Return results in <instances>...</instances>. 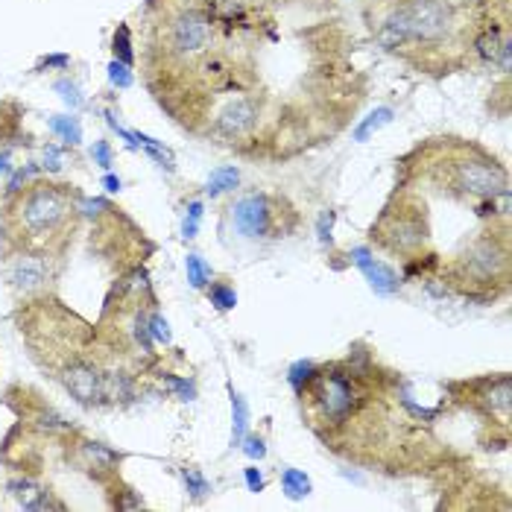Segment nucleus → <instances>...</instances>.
<instances>
[{
    "instance_id": "13",
    "label": "nucleus",
    "mask_w": 512,
    "mask_h": 512,
    "mask_svg": "<svg viewBox=\"0 0 512 512\" xmlns=\"http://www.w3.org/2000/svg\"><path fill=\"white\" fill-rule=\"evenodd\" d=\"M352 255H355V264L363 270V273H366V278L372 281V287H375V290H381V293H395V290H398L401 278H398V273H395L393 267H387V264L375 261L366 249H355Z\"/></svg>"
},
{
    "instance_id": "24",
    "label": "nucleus",
    "mask_w": 512,
    "mask_h": 512,
    "mask_svg": "<svg viewBox=\"0 0 512 512\" xmlns=\"http://www.w3.org/2000/svg\"><path fill=\"white\" fill-rule=\"evenodd\" d=\"M232 407H235V442L243 439V428H246V404L243 398L232 390Z\"/></svg>"
},
{
    "instance_id": "1",
    "label": "nucleus",
    "mask_w": 512,
    "mask_h": 512,
    "mask_svg": "<svg viewBox=\"0 0 512 512\" xmlns=\"http://www.w3.org/2000/svg\"><path fill=\"white\" fill-rule=\"evenodd\" d=\"M141 24L158 109L246 161L287 164L331 144L369 91L340 0H144Z\"/></svg>"
},
{
    "instance_id": "6",
    "label": "nucleus",
    "mask_w": 512,
    "mask_h": 512,
    "mask_svg": "<svg viewBox=\"0 0 512 512\" xmlns=\"http://www.w3.org/2000/svg\"><path fill=\"white\" fill-rule=\"evenodd\" d=\"M97 208L100 211H94L91 252L100 255V261L112 267L118 276L147 264V258L156 252V243L147 237V232L115 202L97 199Z\"/></svg>"
},
{
    "instance_id": "14",
    "label": "nucleus",
    "mask_w": 512,
    "mask_h": 512,
    "mask_svg": "<svg viewBox=\"0 0 512 512\" xmlns=\"http://www.w3.org/2000/svg\"><path fill=\"white\" fill-rule=\"evenodd\" d=\"M103 492H106V504H109V510H141V507H147L144 504V498H141V492L135 489V486H129L123 477L118 480H112L109 486H103Z\"/></svg>"
},
{
    "instance_id": "8",
    "label": "nucleus",
    "mask_w": 512,
    "mask_h": 512,
    "mask_svg": "<svg viewBox=\"0 0 512 512\" xmlns=\"http://www.w3.org/2000/svg\"><path fill=\"white\" fill-rule=\"evenodd\" d=\"M445 390L451 401L463 410L474 413L483 425L492 428V448L495 445V428L510 434V407H512V378L510 372L480 375L466 381H448Z\"/></svg>"
},
{
    "instance_id": "20",
    "label": "nucleus",
    "mask_w": 512,
    "mask_h": 512,
    "mask_svg": "<svg viewBox=\"0 0 512 512\" xmlns=\"http://www.w3.org/2000/svg\"><path fill=\"white\" fill-rule=\"evenodd\" d=\"M188 281L197 287V290H205L208 281H211V270L205 267V261L199 255H188Z\"/></svg>"
},
{
    "instance_id": "26",
    "label": "nucleus",
    "mask_w": 512,
    "mask_h": 512,
    "mask_svg": "<svg viewBox=\"0 0 512 512\" xmlns=\"http://www.w3.org/2000/svg\"><path fill=\"white\" fill-rule=\"evenodd\" d=\"M243 451H246L252 460H264V454H267V445H264V439H261V436H249Z\"/></svg>"
},
{
    "instance_id": "7",
    "label": "nucleus",
    "mask_w": 512,
    "mask_h": 512,
    "mask_svg": "<svg viewBox=\"0 0 512 512\" xmlns=\"http://www.w3.org/2000/svg\"><path fill=\"white\" fill-rule=\"evenodd\" d=\"M226 217L232 220L235 235L246 240H281L302 226V214L281 194L249 191L226 205Z\"/></svg>"
},
{
    "instance_id": "10",
    "label": "nucleus",
    "mask_w": 512,
    "mask_h": 512,
    "mask_svg": "<svg viewBox=\"0 0 512 512\" xmlns=\"http://www.w3.org/2000/svg\"><path fill=\"white\" fill-rule=\"evenodd\" d=\"M56 445H59L65 463L77 472L88 474L97 486H109L112 480L123 477L126 454L100 439L85 436L79 428H74L71 434L56 436Z\"/></svg>"
},
{
    "instance_id": "30",
    "label": "nucleus",
    "mask_w": 512,
    "mask_h": 512,
    "mask_svg": "<svg viewBox=\"0 0 512 512\" xmlns=\"http://www.w3.org/2000/svg\"><path fill=\"white\" fill-rule=\"evenodd\" d=\"M6 161H9V153H0V173H3V170H6V167H9V164H6Z\"/></svg>"
},
{
    "instance_id": "4",
    "label": "nucleus",
    "mask_w": 512,
    "mask_h": 512,
    "mask_svg": "<svg viewBox=\"0 0 512 512\" xmlns=\"http://www.w3.org/2000/svg\"><path fill=\"white\" fill-rule=\"evenodd\" d=\"M12 322L30 360L56 381L85 410H106L103 363L97 352V331L88 319L65 305L56 293L21 299Z\"/></svg>"
},
{
    "instance_id": "5",
    "label": "nucleus",
    "mask_w": 512,
    "mask_h": 512,
    "mask_svg": "<svg viewBox=\"0 0 512 512\" xmlns=\"http://www.w3.org/2000/svg\"><path fill=\"white\" fill-rule=\"evenodd\" d=\"M82 191L71 182L30 179L0 199V246L68 264L85 211Z\"/></svg>"
},
{
    "instance_id": "31",
    "label": "nucleus",
    "mask_w": 512,
    "mask_h": 512,
    "mask_svg": "<svg viewBox=\"0 0 512 512\" xmlns=\"http://www.w3.org/2000/svg\"><path fill=\"white\" fill-rule=\"evenodd\" d=\"M106 185H109V191H118V188H120L118 179H106Z\"/></svg>"
},
{
    "instance_id": "27",
    "label": "nucleus",
    "mask_w": 512,
    "mask_h": 512,
    "mask_svg": "<svg viewBox=\"0 0 512 512\" xmlns=\"http://www.w3.org/2000/svg\"><path fill=\"white\" fill-rule=\"evenodd\" d=\"M91 156L97 158L100 167H112V147H109L106 141H97L94 150H91Z\"/></svg>"
},
{
    "instance_id": "15",
    "label": "nucleus",
    "mask_w": 512,
    "mask_h": 512,
    "mask_svg": "<svg viewBox=\"0 0 512 512\" xmlns=\"http://www.w3.org/2000/svg\"><path fill=\"white\" fill-rule=\"evenodd\" d=\"M21 118H24V109L15 103V100H6L0 103V144H12L21 132Z\"/></svg>"
},
{
    "instance_id": "29",
    "label": "nucleus",
    "mask_w": 512,
    "mask_h": 512,
    "mask_svg": "<svg viewBox=\"0 0 512 512\" xmlns=\"http://www.w3.org/2000/svg\"><path fill=\"white\" fill-rule=\"evenodd\" d=\"M112 79H115V82H120V85H129V82H132V77H129V74H126V68H123V65H112Z\"/></svg>"
},
{
    "instance_id": "3",
    "label": "nucleus",
    "mask_w": 512,
    "mask_h": 512,
    "mask_svg": "<svg viewBox=\"0 0 512 512\" xmlns=\"http://www.w3.org/2000/svg\"><path fill=\"white\" fill-rule=\"evenodd\" d=\"M489 0H363V21L375 44L425 77H448L472 62V39Z\"/></svg>"
},
{
    "instance_id": "22",
    "label": "nucleus",
    "mask_w": 512,
    "mask_h": 512,
    "mask_svg": "<svg viewBox=\"0 0 512 512\" xmlns=\"http://www.w3.org/2000/svg\"><path fill=\"white\" fill-rule=\"evenodd\" d=\"M182 477H185V483H188V492H194V498H197V501H202V498L211 492L208 480H205L197 469H182Z\"/></svg>"
},
{
    "instance_id": "17",
    "label": "nucleus",
    "mask_w": 512,
    "mask_h": 512,
    "mask_svg": "<svg viewBox=\"0 0 512 512\" xmlns=\"http://www.w3.org/2000/svg\"><path fill=\"white\" fill-rule=\"evenodd\" d=\"M208 302L217 308V311H232L237 305V293L232 284H226V281H214V284H208Z\"/></svg>"
},
{
    "instance_id": "16",
    "label": "nucleus",
    "mask_w": 512,
    "mask_h": 512,
    "mask_svg": "<svg viewBox=\"0 0 512 512\" xmlns=\"http://www.w3.org/2000/svg\"><path fill=\"white\" fill-rule=\"evenodd\" d=\"M237 167H220V170H214L211 173V179H208V188H205V194L208 197H220V194H226V191H235L237 188Z\"/></svg>"
},
{
    "instance_id": "12",
    "label": "nucleus",
    "mask_w": 512,
    "mask_h": 512,
    "mask_svg": "<svg viewBox=\"0 0 512 512\" xmlns=\"http://www.w3.org/2000/svg\"><path fill=\"white\" fill-rule=\"evenodd\" d=\"M6 495L9 498H15L24 510H33V512H62L68 510V504L50 489V486H44L39 480V474H18L12 472V477L6 480Z\"/></svg>"
},
{
    "instance_id": "25",
    "label": "nucleus",
    "mask_w": 512,
    "mask_h": 512,
    "mask_svg": "<svg viewBox=\"0 0 512 512\" xmlns=\"http://www.w3.org/2000/svg\"><path fill=\"white\" fill-rule=\"evenodd\" d=\"M150 334H153V340H156V343H164V346L170 343V328H167V322L161 319L158 311L150 316Z\"/></svg>"
},
{
    "instance_id": "9",
    "label": "nucleus",
    "mask_w": 512,
    "mask_h": 512,
    "mask_svg": "<svg viewBox=\"0 0 512 512\" xmlns=\"http://www.w3.org/2000/svg\"><path fill=\"white\" fill-rule=\"evenodd\" d=\"M65 267L68 264L44 258V255L0 246V278L9 287V293L15 296V302L56 293L59 281L65 276Z\"/></svg>"
},
{
    "instance_id": "21",
    "label": "nucleus",
    "mask_w": 512,
    "mask_h": 512,
    "mask_svg": "<svg viewBox=\"0 0 512 512\" xmlns=\"http://www.w3.org/2000/svg\"><path fill=\"white\" fill-rule=\"evenodd\" d=\"M50 129L59 132L68 144H79V123L74 118H53Z\"/></svg>"
},
{
    "instance_id": "28",
    "label": "nucleus",
    "mask_w": 512,
    "mask_h": 512,
    "mask_svg": "<svg viewBox=\"0 0 512 512\" xmlns=\"http://www.w3.org/2000/svg\"><path fill=\"white\" fill-rule=\"evenodd\" d=\"M246 483H249L252 492H261L264 489V477H261L258 469H246Z\"/></svg>"
},
{
    "instance_id": "11",
    "label": "nucleus",
    "mask_w": 512,
    "mask_h": 512,
    "mask_svg": "<svg viewBox=\"0 0 512 512\" xmlns=\"http://www.w3.org/2000/svg\"><path fill=\"white\" fill-rule=\"evenodd\" d=\"M3 407L12 410L18 422H24V425H30V428H36V431H41V434L47 436H65L77 428L65 413H59V410L44 398L41 390L30 387V384H21V381L9 384V387L3 390Z\"/></svg>"
},
{
    "instance_id": "2",
    "label": "nucleus",
    "mask_w": 512,
    "mask_h": 512,
    "mask_svg": "<svg viewBox=\"0 0 512 512\" xmlns=\"http://www.w3.org/2000/svg\"><path fill=\"white\" fill-rule=\"evenodd\" d=\"M305 425L337 457L381 472H425L445 460L425 428L428 413L410 401L404 378L360 352L311 366L296 384Z\"/></svg>"
},
{
    "instance_id": "18",
    "label": "nucleus",
    "mask_w": 512,
    "mask_h": 512,
    "mask_svg": "<svg viewBox=\"0 0 512 512\" xmlns=\"http://www.w3.org/2000/svg\"><path fill=\"white\" fill-rule=\"evenodd\" d=\"M281 486H284L290 501H299V498L311 495V480L302 472H296V469H284L281 472Z\"/></svg>"
},
{
    "instance_id": "23",
    "label": "nucleus",
    "mask_w": 512,
    "mask_h": 512,
    "mask_svg": "<svg viewBox=\"0 0 512 512\" xmlns=\"http://www.w3.org/2000/svg\"><path fill=\"white\" fill-rule=\"evenodd\" d=\"M115 56H118L120 62H126V65L135 62V56L129 50V30L126 27H118V33H115Z\"/></svg>"
},
{
    "instance_id": "19",
    "label": "nucleus",
    "mask_w": 512,
    "mask_h": 512,
    "mask_svg": "<svg viewBox=\"0 0 512 512\" xmlns=\"http://www.w3.org/2000/svg\"><path fill=\"white\" fill-rule=\"evenodd\" d=\"M393 115H395V112H393V109H390V106H381V109H378V112H375L372 118L363 120V123L357 126L355 141H366V138H369L372 132H378L381 126H387V123L393 120Z\"/></svg>"
}]
</instances>
